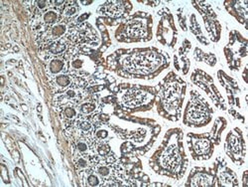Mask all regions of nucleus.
<instances>
[{"mask_svg":"<svg viewBox=\"0 0 248 187\" xmlns=\"http://www.w3.org/2000/svg\"><path fill=\"white\" fill-rule=\"evenodd\" d=\"M111 71L124 78L153 79L169 66V56L156 48L117 50L108 57Z\"/></svg>","mask_w":248,"mask_h":187,"instance_id":"f257e3e1","label":"nucleus"},{"mask_svg":"<svg viewBox=\"0 0 248 187\" xmlns=\"http://www.w3.org/2000/svg\"><path fill=\"white\" fill-rule=\"evenodd\" d=\"M183 131H168L158 150L149 160L150 168L160 175L181 179L188 166V158L183 145Z\"/></svg>","mask_w":248,"mask_h":187,"instance_id":"f03ea898","label":"nucleus"},{"mask_svg":"<svg viewBox=\"0 0 248 187\" xmlns=\"http://www.w3.org/2000/svg\"><path fill=\"white\" fill-rule=\"evenodd\" d=\"M187 84L174 72H170L156 88L157 110L160 116L172 121L181 118Z\"/></svg>","mask_w":248,"mask_h":187,"instance_id":"7ed1b4c3","label":"nucleus"},{"mask_svg":"<svg viewBox=\"0 0 248 187\" xmlns=\"http://www.w3.org/2000/svg\"><path fill=\"white\" fill-rule=\"evenodd\" d=\"M152 16L146 12H136L127 17L117 28L115 37L119 42H147L152 39Z\"/></svg>","mask_w":248,"mask_h":187,"instance_id":"20e7f679","label":"nucleus"},{"mask_svg":"<svg viewBox=\"0 0 248 187\" xmlns=\"http://www.w3.org/2000/svg\"><path fill=\"white\" fill-rule=\"evenodd\" d=\"M120 87L125 90L121 98V103L118 106L122 111H147L152 108L156 97V88H148L141 85L123 84Z\"/></svg>","mask_w":248,"mask_h":187,"instance_id":"39448f33","label":"nucleus"},{"mask_svg":"<svg viewBox=\"0 0 248 187\" xmlns=\"http://www.w3.org/2000/svg\"><path fill=\"white\" fill-rule=\"evenodd\" d=\"M214 110L203 97L197 91H191V98L184 113L183 122L188 127L202 128L212 120Z\"/></svg>","mask_w":248,"mask_h":187,"instance_id":"423d86ee","label":"nucleus"},{"mask_svg":"<svg viewBox=\"0 0 248 187\" xmlns=\"http://www.w3.org/2000/svg\"><path fill=\"white\" fill-rule=\"evenodd\" d=\"M187 143L195 160H208L212 157L216 144L209 134H193L187 136Z\"/></svg>","mask_w":248,"mask_h":187,"instance_id":"0eeeda50","label":"nucleus"},{"mask_svg":"<svg viewBox=\"0 0 248 187\" xmlns=\"http://www.w3.org/2000/svg\"><path fill=\"white\" fill-rule=\"evenodd\" d=\"M160 21L157 29V39L159 42L170 48H174L177 43L178 31L174 23V18L168 8H163L158 12Z\"/></svg>","mask_w":248,"mask_h":187,"instance_id":"6e6552de","label":"nucleus"},{"mask_svg":"<svg viewBox=\"0 0 248 187\" xmlns=\"http://www.w3.org/2000/svg\"><path fill=\"white\" fill-rule=\"evenodd\" d=\"M224 150L226 154L232 158L236 165L243 164L246 154V145L242 132L238 128H235L227 135Z\"/></svg>","mask_w":248,"mask_h":187,"instance_id":"1a4fd4ad","label":"nucleus"},{"mask_svg":"<svg viewBox=\"0 0 248 187\" xmlns=\"http://www.w3.org/2000/svg\"><path fill=\"white\" fill-rule=\"evenodd\" d=\"M191 79H192L194 84H196L197 86L202 88L206 94L211 97V99L213 100V102L216 103V106L218 109H220L221 111L226 110L224 100H223L222 96L220 95V93L218 92V90L217 89L213 78L209 74H206L205 72H203L200 69H196L194 71V73L192 74Z\"/></svg>","mask_w":248,"mask_h":187,"instance_id":"9d476101","label":"nucleus"},{"mask_svg":"<svg viewBox=\"0 0 248 187\" xmlns=\"http://www.w3.org/2000/svg\"><path fill=\"white\" fill-rule=\"evenodd\" d=\"M195 7L202 13V16L203 18L204 25L208 31L211 40L214 42H218L220 39V32H221V26L217 18V14L213 10L212 6L210 4H206L205 2H193Z\"/></svg>","mask_w":248,"mask_h":187,"instance_id":"9b49d317","label":"nucleus"},{"mask_svg":"<svg viewBox=\"0 0 248 187\" xmlns=\"http://www.w3.org/2000/svg\"><path fill=\"white\" fill-rule=\"evenodd\" d=\"M185 186H218L215 169L195 168L192 170Z\"/></svg>","mask_w":248,"mask_h":187,"instance_id":"f8f14e48","label":"nucleus"},{"mask_svg":"<svg viewBox=\"0 0 248 187\" xmlns=\"http://www.w3.org/2000/svg\"><path fill=\"white\" fill-rule=\"evenodd\" d=\"M131 9L132 5L128 1H108L99 7L98 12L109 19L116 20L128 15Z\"/></svg>","mask_w":248,"mask_h":187,"instance_id":"ddd939ff","label":"nucleus"},{"mask_svg":"<svg viewBox=\"0 0 248 187\" xmlns=\"http://www.w3.org/2000/svg\"><path fill=\"white\" fill-rule=\"evenodd\" d=\"M215 170L217 173L218 186H238L237 177L234 171L227 166L225 160L220 156L216 160Z\"/></svg>","mask_w":248,"mask_h":187,"instance_id":"4468645a","label":"nucleus"},{"mask_svg":"<svg viewBox=\"0 0 248 187\" xmlns=\"http://www.w3.org/2000/svg\"><path fill=\"white\" fill-rule=\"evenodd\" d=\"M217 77L221 83L223 88H225L227 96H229V101L231 105H236L237 107H240L239 99L237 98V95L239 93V88L237 83L231 77L227 76L223 71L219 70L217 73Z\"/></svg>","mask_w":248,"mask_h":187,"instance_id":"2eb2a0df","label":"nucleus"},{"mask_svg":"<svg viewBox=\"0 0 248 187\" xmlns=\"http://www.w3.org/2000/svg\"><path fill=\"white\" fill-rule=\"evenodd\" d=\"M70 62L67 57L53 58L48 65V72L51 75H60L70 72Z\"/></svg>","mask_w":248,"mask_h":187,"instance_id":"dca6fc26","label":"nucleus"},{"mask_svg":"<svg viewBox=\"0 0 248 187\" xmlns=\"http://www.w3.org/2000/svg\"><path fill=\"white\" fill-rule=\"evenodd\" d=\"M232 6H226L229 12L233 15L240 23L245 24L246 23V17H247V11H246V5L241 6L242 2L234 1L231 2Z\"/></svg>","mask_w":248,"mask_h":187,"instance_id":"f3484780","label":"nucleus"},{"mask_svg":"<svg viewBox=\"0 0 248 187\" xmlns=\"http://www.w3.org/2000/svg\"><path fill=\"white\" fill-rule=\"evenodd\" d=\"M226 120L224 118L222 117H219L216 119L215 121V124L214 127L210 133L214 142L216 145H218L220 143V140H221V134L223 132V130L226 128Z\"/></svg>","mask_w":248,"mask_h":187,"instance_id":"a211bd4d","label":"nucleus"},{"mask_svg":"<svg viewBox=\"0 0 248 187\" xmlns=\"http://www.w3.org/2000/svg\"><path fill=\"white\" fill-rule=\"evenodd\" d=\"M190 29H191L192 33L197 37V39L200 41L201 43H202L204 45H209L210 44L208 39H206L203 36V34H202V30H201V26H200V24L197 21V17H196L195 14H192L191 18H190Z\"/></svg>","mask_w":248,"mask_h":187,"instance_id":"6ab92c4d","label":"nucleus"},{"mask_svg":"<svg viewBox=\"0 0 248 187\" xmlns=\"http://www.w3.org/2000/svg\"><path fill=\"white\" fill-rule=\"evenodd\" d=\"M194 56L197 61L199 62H204L211 67H214L217 64V57L213 53H204L201 49L196 48Z\"/></svg>","mask_w":248,"mask_h":187,"instance_id":"aec40b11","label":"nucleus"},{"mask_svg":"<svg viewBox=\"0 0 248 187\" xmlns=\"http://www.w3.org/2000/svg\"><path fill=\"white\" fill-rule=\"evenodd\" d=\"M190 49H191V42H190V41H188L187 39L184 40L183 45L179 50V56L180 57L181 56H186L188 54V52L190 51Z\"/></svg>","mask_w":248,"mask_h":187,"instance_id":"412c9836","label":"nucleus"},{"mask_svg":"<svg viewBox=\"0 0 248 187\" xmlns=\"http://www.w3.org/2000/svg\"><path fill=\"white\" fill-rule=\"evenodd\" d=\"M94 136H95V138H96L99 142H101V141H103L106 138L108 137V133L107 131H105V130H99V131H96V132H95Z\"/></svg>","mask_w":248,"mask_h":187,"instance_id":"4be33fe9","label":"nucleus"},{"mask_svg":"<svg viewBox=\"0 0 248 187\" xmlns=\"http://www.w3.org/2000/svg\"><path fill=\"white\" fill-rule=\"evenodd\" d=\"M143 4H148V5H152L153 7L157 6L158 4H160L159 1H141Z\"/></svg>","mask_w":248,"mask_h":187,"instance_id":"5701e85b","label":"nucleus"},{"mask_svg":"<svg viewBox=\"0 0 248 187\" xmlns=\"http://www.w3.org/2000/svg\"><path fill=\"white\" fill-rule=\"evenodd\" d=\"M91 3H93V1H89V2H86V1H82V2H81V4H91Z\"/></svg>","mask_w":248,"mask_h":187,"instance_id":"b1692460","label":"nucleus"}]
</instances>
